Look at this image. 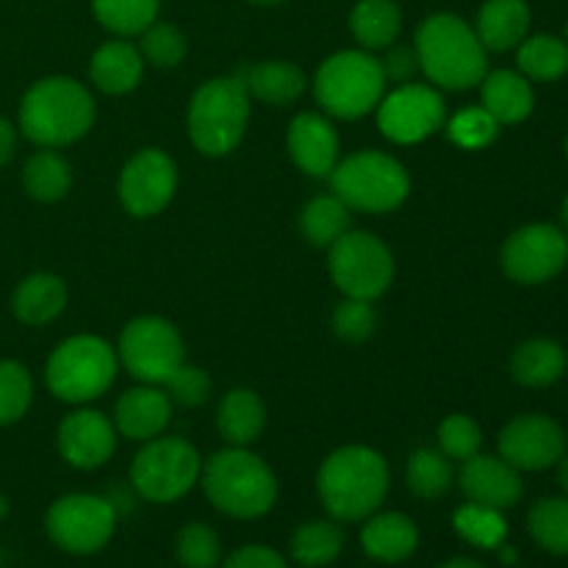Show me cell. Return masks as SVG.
I'll return each mask as SVG.
<instances>
[{
	"label": "cell",
	"mask_w": 568,
	"mask_h": 568,
	"mask_svg": "<svg viewBox=\"0 0 568 568\" xmlns=\"http://www.w3.org/2000/svg\"><path fill=\"white\" fill-rule=\"evenodd\" d=\"M161 388L166 392L170 403L181 405V408H200L211 397V377L203 366H192L183 361Z\"/></svg>",
	"instance_id": "44"
},
{
	"label": "cell",
	"mask_w": 568,
	"mask_h": 568,
	"mask_svg": "<svg viewBox=\"0 0 568 568\" xmlns=\"http://www.w3.org/2000/svg\"><path fill=\"white\" fill-rule=\"evenodd\" d=\"M200 486L209 503L231 519H261L277 503L275 471L247 447H225L203 460Z\"/></svg>",
	"instance_id": "3"
},
{
	"label": "cell",
	"mask_w": 568,
	"mask_h": 568,
	"mask_svg": "<svg viewBox=\"0 0 568 568\" xmlns=\"http://www.w3.org/2000/svg\"><path fill=\"white\" fill-rule=\"evenodd\" d=\"M349 31L361 50L392 48L403 31V11L394 0H358L349 11Z\"/></svg>",
	"instance_id": "29"
},
{
	"label": "cell",
	"mask_w": 568,
	"mask_h": 568,
	"mask_svg": "<svg viewBox=\"0 0 568 568\" xmlns=\"http://www.w3.org/2000/svg\"><path fill=\"white\" fill-rule=\"evenodd\" d=\"M120 358L116 349L100 336H70L50 353L44 383L61 403L87 405L103 397L114 383Z\"/></svg>",
	"instance_id": "7"
},
{
	"label": "cell",
	"mask_w": 568,
	"mask_h": 568,
	"mask_svg": "<svg viewBox=\"0 0 568 568\" xmlns=\"http://www.w3.org/2000/svg\"><path fill=\"white\" fill-rule=\"evenodd\" d=\"M444 120L447 105L442 92L427 83H399L377 103V128L397 144L425 142L438 128H444Z\"/></svg>",
	"instance_id": "13"
},
{
	"label": "cell",
	"mask_w": 568,
	"mask_h": 568,
	"mask_svg": "<svg viewBox=\"0 0 568 568\" xmlns=\"http://www.w3.org/2000/svg\"><path fill=\"white\" fill-rule=\"evenodd\" d=\"M361 549L377 564H403L419 549V527L397 510L372 514L361 527Z\"/></svg>",
	"instance_id": "21"
},
{
	"label": "cell",
	"mask_w": 568,
	"mask_h": 568,
	"mask_svg": "<svg viewBox=\"0 0 568 568\" xmlns=\"http://www.w3.org/2000/svg\"><path fill=\"white\" fill-rule=\"evenodd\" d=\"M530 31V6L527 0H486L477 11L475 33L483 48L494 53L519 48Z\"/></svg>",
	"instance_id": "23"
},
{
	"label": "cell",
	"mask_w": 568,
	"mask_h": 568,
	"mask_svg": "<svg viewBox=\"0 0 568 568\" xmlns=\"http://www.w3.org/2000/svg\"><path fill=\"white\" fill-rule=\"evenodd\" d=\"M499 558H503V564H516V558H519V555H516V549H510V547H499Z\"/></svg>",
	"instance_id": "50"
},
{
	"label": "cell",
	"mask_w": 568,
	"mask_h": 568,
	"mask_svg": "<svg viewBox=\"0 0 568 568\" xmlns=\"http://www.w3.org/2000/svg\"><path fill=\"white\" fill-rule=\"evenodd\" d=\"M453 527L466 544L477 549H499L508 538V521L503 510L466 503L453 514Z\"/></svg>",
	"instance_id": "36"
},
{
	"label": "cell",
	"mask_w": 568,
	"mask_h": 568,
	"mask_svg": "<svg viewBox=\"0 0 568 568\" xmlns=\"http://www.w3.org/2000/svg\"><path fill=\"white\" fill-rule=\"evenodd\" d=\"M499 122L488 114L483 105H475V109H464L460 114H455L449 120L447 133L458 148L464 150H483L497 139Z\"/></svg>",
	"instance_id": "42"
},
{
	"label": "cell",
	"mask_w": 568,
	"mask_h": 568,
	"mask_svg": "<svg viewBox=\"0 0 568 568\" xmlns=\"http://www.w3.org/2000/svg\"><path fill=\"white\" fill-rule=\"evenodd\" d=\"M178 564L183 568H220L222 541L216 530L205 521H189L175 538Z\"/></svg>",
	"instance_id": "39"
},
{
	"label": "cell",
	"mask_w": 568,
	"mask_h": 568,
	"mask_svg": "<svg viewBox=\"0 0 568 568\" xmlns=\"http://www.w3.org/2000/svg\"><path fill=\"white\" fill-rule=\"evenodd\" d=\"M33 403V377L20 361H0V427L14 425Z\"/></svg>",
	"instance_id": "40"
},
{
	"label": "cell",
	"mask_w": 568,
	"mask_h": 568,
	"mask_svg": "<svg viewBox=\"0 0 568 568\" xmlns=\"http://www.w3.org/2000/svg\"><path fill=\"white\" fill-rule=\"evenodd\" d=\"M17 148V131L6 116H0V166H6L14 155Z\"/></svg>",
	"instance_id": "47"
},
{
	"label": "cell",
	"mask_w": 568,
	"mask_h": 568,
	"mask_svg": "<svg viewBox=\"0 0 568 568\" xmlns=\"http://www.w3.org/2000/svg\"><path fill=\"white\" fill-rule=\"evenodd\" d=\"M59 453L72 469L92 471L109 464L116 449V427L105 414L92 408H78L61 419L55 433Z\"/></svg>",
	"instance_id": "17"
},
{
	"label": "cell",
	"mask_w": 568,
	"mask_h": 568,
	"mask_svg": "<svg viewBox=\"0 0 568 568\" xmlns=\"http://www.w3.org/2000/svg\"><path fill=\"white\" fill-rule=\"evenodd\" d=\"M327 266H331L333 283L344 297L369 300V303L386 294L394 281L392 250L369 231L349 227L331 247Z\"/></svg>",
	"instance_id": "11"
},
{
	"label": "cell",
	"mask_w": 568,
	"mask_h": 568,
	"mask_svg": "<svg viewBox=\"0 0 568 568\" xmlns=\"http://www.w3.org/2000/svg\"><path fill=\"white\" fill-rule=\"evenodd\" d=\"M516 61L527 81H558L568 72V44L552 33H536L519 44Z\"/></svg>",
	"instance_id": "33"
},
{
	"label": "cell",
	"mask_w": 568,
	"mask_h": 568,
	"mask_svg": "<svg viewBox=\"0 0 568 568\" xmlns=\"http://www.w3.org/2000/svg\"><path fill=\"white\" fill-rule=\"evenodd\" d=\"M67 308V283L50 272H33L17 283L11 311L28 327L50 325Z\"/></svg>",
	"instance_id": "24"
},
{
	"label": "cell",
	"mask_w": 568,
	"mask_h": 568,
	"mask_svg": "<svg viewBox=\"0 0 568 568\" xmlns=\"http://www.w3.org/2000/svg\"><path fill=\"white\" fill-rule=\"evenodd\" d=\"M178 189V166L172 155L159 148H144L125 161L116 183L122 209L136 220L161 214Z\"/></svg>",
	"instance_id": "14"
},
{
	"label": "cell",
	"mask_w": 568,
	"mask_h": 568,
	"mask_svg": "<svg viewBox=\"0 0 568 568\" xmlns=\"http://www.w3.org/2000/svg\"><path fill=\"white\" fill-rule=\"evenodd\" d=\"M331 186L349 211L388 214L397 211L410 194V178L394 155L361 150L338 161L331 172Z\"/></svg>",
	"instance_id": "8"
},
{
	"label": "cell",
	"mask_w": 568,
	"mask_h": 568,
	"mask_svg": "<svg viewBox=\"0 0 568 568\" xmlns=\"http://www.w3.org/2000/svg\"><path fill=\"white\" fill-rule=\"evenodd\" d=\"M438 568H486V566L475 558H449L447 564H442Z\"/></svg>",
	"instance_id": "48"
},
{
	"label": "cell",
	"mask_w": 568,
	"mask_h": 568,
	"mask_svg": "<svg viewBox=\"0 0 568 568\" xmlns=\"http://www.w3.org/2000/svg\"><path fill=\"white\" fill-rule=\"evenodd\" d=\"M161 0H92V14L114 37H139L159 20Z\"/></svg>",
	"instance_id": "34"
},
{
	"label": "cell",
	"mask_w": 568,
	"mask_h": 568,
	"mask_svg": "<svg viewBox=\"0 0 568 568\" xmlns=\"http://www.w3.org/2000/svg\"><path fill=\"white\" fill-rule=\"evenodd\" d=\"M566 349L552 338H530L510 355V375L527 388H547L566 372Z\"/></svg>",
	"instance_id": "28"
},
{
	"label": "cell",
	"mask_w": 568,
	"mask_h": 568,
	"mask_svg": "<svg viewBox=\"0 0 568 568\" xmlns=\"http://www.w3.org/2000/svg\"><path fill=\"white\" fill-rule=\"evenodd\" d=\"M408 491L419 499H442L455 483L453 464L438 449H416L405 466Z\"/></svg>",
	"instance_id": "35"
},
{
	"label": "cell",
	"mask_w": 568,
	"mask_h": 568,
	"mask_svg": "<svg viewBox=\"0 0 568 568\" xmlns=\"http://www.w3.org/2000/svg\"><path fill=\"white\" fill-rule=\"evenodd\" d=\"M386 92L381 59L369 50H338L314 75L316 103L336 120H361L377 109Z\"/></svg>",
	"instance_id": "6"
},
{
	"label": "cell",
	"mask_w": 568,
	"mask_h": 568,
	"mask_svg": "<svg viewBox=\"0 0 568 568\" xmlns=\"http://www.w3.org/2000/svg\"><path fill=\"white\" fill-rule=\"evenodd\" d=\"M48 538L70 555H94L109 547L116 530V510L98 494H67L44 516Z\"/></svg>",
	"instance_id": "12"
},
{
	"label": "cell",
	"mask_w": 568,
	"mask_h": 568,
	"mask_svg": "<svg viewBox=\"0 0 568 568\" xmlns=\"http://www.w3.org/2000/svg\"><path fill=\"white\" fill-rule=\"evenodd\" d=\"M333 331L342 342L361 344L377 331V314L369 300L344 297L333 311Z\"/></svg>",
	"instance_id": "43"
},
{
	"label": "cell",
	"mask_w": 568,
	"mask_h": 568,
	"mask_svg": "<svg viewBox=\"0 0 568 568\" xmlns=\"http://www.w3.org/2000/svg\"><path fill=\"white\" fill-rule=\"evenodd\" d=\"M344 549V530L336 521L314 519L294 530L288 541V555L303 568H325L336 564Z\"/></svg>",
	"instance_id": "31"
},
{
	"label": "cell",
	"mask_w": 568,
	"mask_h": 568,
	"mask_svg": "<svg viewBox=\"0 0 568 568\" xmlns=\"http://www.w3.org/2000/svg\"><path fill=\"white\" fill-rule=\"evenodd\" d=\"M483 109L499 122V125H516V122L527 120L536 105V94H532L530 81L521 72L514 70H497L486 72L483 78Z\"/></svg>",
	"instance_id": "27"
},
{
	"label": "cell",
	"mask_w": 568,
	"mask_h": 568,
	"mask_svg": "<svg viewBox=\"0 0 568 568\" xmlns=\"http://www.w3.org/2000/svg\"><path fill=\"white\" fill-rule=\"evenodd\" d=\"M6 514H9V499H6L3 494H0V519H3Z\"/></svg>",
	"instance_id": "53"
},
{
	"label": "cell",
	"mask_w": 568,
	"mask_h": 568,
	"mask_svg": "<svg viewBox=\"0 0 568 568\" xmlns=\"http://www.w3.org/2000/svg\"><path fill=\"white\" fill-rule=\"evenodd\" d=\"M564 42L568 44V26H566V37H564Z\"/></svg>",
	"instance_id": "54"
},
{
	"label": "cell",
	"mask_w": 568,
	"mask_h": 568,
	"mask_svg": "<svg viewBox=\"0 0 568 568\" xmlns=\"http://www.w3.org/2000/svg\"><path fill=\"white\" fill-rule=\"evenodd\" d=\"M144 75V59L136 44L128 39H111L94 50L89 61V78L105 94H128Z\"/></svg>",
	"instance_id": "22"
},
{
	"label": "cell",
	"mask_w": 568,
	"mask_h": 568,
	"mask_svg": "<svg viewBox=\"0 0 568 568\" xmlns=\"http://www.w3.org/2000/svg\"><path fill=\"white\" fill-rule=\"evenodd\" d=\"M286 148L300 172L311 178H331L338 164V133L325 114L303 111L288 122Z\"/></svg>",
	"instance_id": "18"
},
{
	"label": "cell",
	"mask_w": 568,
	"mask_h": 568,
	"mask_svg": "<svg viewBox=\"0 0 568 568\" xmlns=\"http://www.w3.org/2000/svg\"><path fill=\"white\" fill-rule=\"evenodd\" d=\"M116 358L139 383L164 386L186 361L181 331L164 316H136L120 333Z\"/></svg>",
	"instance_id": "10"
},
{
	"label": "cell",
	"mask_w": 568,
	"mask_h": 568,
	"mask_svg": "<svg viewBox=\"0 0 568 568\" xmlns=\"http://www.w3.org/2000/svg\"><path fill=\"white\" fill-rule=\"evenodd\" d=\"M381 67L386 83H410L419 72V55H416V48H394L388 50L386 59H381Z\"/></svg>",
	"instance_id": "46"
},
{
	"label": "cell",
	"mask_w": 568,
	"mask_h": 568,
	"mask_svg": "<svg viewBox=\"0 0 568 568\" xmlns=\"http://www.w3.org/2000/svg\"><path fill=\"white\" fill-rule=\"evenodd\" d=\"M416 55L427 81L449 92L477 87L488 72V50L477 39L475 26L449 11H438L422 22Z\"/></svg>",
	"instance_id": "4"
},
{
	"label": "cell",
	"mask_w": 568,
	"mask_h": 568,
	"mask_svg": "<svg viewBox=\"0 0 568 568\" xmlns=\"http://www.w3.org/2000/svg\"><path fill=\"white\" fill-rule=\"evenodd\" d=\"M220 568H288L286 558L266 544H247L222 560Z\"/></svg>",
	"instance_id": "45"
},
{
	"label": "cell",
	"mask_w": 568,
	"mask_h": 568,
	"mask_svg": "<svg viewBox=\"0 0 568 568\" xmlns=\"http://www.w3.org/2000/svg\"><path fill=\"white\" fill-rule=\"evenodd\" d=\"M460 491L466 494L469 503L508 510L519 505L521 494H525V483H521L519 469H514L508 460L477 453L475 458L464 460Z\"/></svg>",
	"instance_id": "19"
},
{
	"label": "cell",
	"mask_w": 568,
	"mask_h": 568,
	"mask_svg": "<svg viewBox=\"0 0 568 568\" xmlns=\"http://www.w3.org/2000/svg\"><path fill=\"white\" fill-rule=\"evenodd\" d=\"M139 53H142L144 64H153L159 70H172V67L181 64L189 53L186 37L178 26L172 22H159L144 28L139 33Z\"/></svg>",
	"instance_id": "38"
},
{
	"label": "cell",
	"mask_w": 568,
	"mask_h": 568,
	"mask_svg": "<svg viewBox=\"0 0 568 568\" xmlns=\"http://www.w3.org/2000/svg\"><path fill=\"white\" fill-rule=\"evenodd\" d=\"M94 98L70 75H50L31 83L20 100V131L39 148H67L94 125Z\"/></svg>",
	"instance_id": "2"
},
{
	"label": "cell",
	"mask_w": 568,
	"mask_h": 568,
	"mask_svg": "<svg viewBox=\"0 0 568 568\" xmlns=\"http://www.w3.org/2000/svg\"><path fill=\"white\" fill-rule=\"evenodd\" d=\"M22 186L37 203H59L70 194L72 166L53 148H42L22 166Z\"/></svg>",
	"instance_id": "30"
},
{
	"label": "cell",
	"mask_w": 568,
	"mask_h": 568,
	"mask_svg": "<svg viewBox=\"0 0 568 568\" xmlns=\"http://www.w3.org/2000/svg\"><path fill=\"white\" fill-rule=\"evenodd\" d=\"M527 530L547 552L568 555V497L538 499L527 514Z\"/></svg>",
	"instance_id": "37"
},
{
	"label": "cell",
	"mask_w": 568,
	"mask_h": 568,
	"mask_svg": "<svg viewBox=\"0 0 568 568\" xmlns=\"http://www.w3.org/2000/svg\"><path fill=\"white\" fill-rule=\"evenodd\" d=\"M250 92L239 75L205 81L189 100V142L209 159H222L242 144L250 122Z\"/></svg>",
	"instance_id": "5"
},
{
	"label": "cell",
	"mask_w": 568,
	"mask_h": 568,
	"mask_svg": "<svg viewBox=\"0 0 568 568\" xmlns=\"http://www.w3.org/2000/svg\"><path fill=\"white\" fill-rule=\"evenodd\" d=\"M392 475L372 447H342L327 455L316 475V494L333 521H364L386 503Z\"/></svg>",
	"instance_id": "1"
},
{
	"label": "cell",
	"mask_w": 568,
	"mask_h": 568,
	"mask_svg": "<svg viewBox=\"0 0 568 568\" xmlns=\"http://www.w3.org/2000/svg\"><path fill=\"white\" fill-rule=\"evenodd\" d=\"M203 458L189 442L159 436L144 442L131 464V486L148 503L170 505L186 497L200 483Z\"/></svg>",
	"instance_id": "9"
},
{
	"label": "cell",
	"mask_w": 568,
	"mask_h": 568,
	"mask_svg": "<svg viewBox=\"0 0 568 568\" xmlns=\"http://www.w3.org/2000/svg\"><path fill=\"white\" fill-rule=\"evenodd\" d=\"M353 211L336 194H320L300 211V231L314 247L331 250L349 231Z\"/></svg>",
	"instance_id": "32"
},
{
	"label": "cell",
	"mask_w": 568,
	"mask_h": 568,
	"mask_svg": "<svg viewBox=\"0 0 568 568\" xmlns=\"http://www.w3.org/2000/svg\"><path fill=\"white\" fill-rule=\"evenodd\" d=\"M566 159H568V139H566Z\"/></svg>",
	"instance_id": "55"
},
{
	"label": "cell",
	"mask_w": 568,
	"mask_h": 568,
	"mask_svg": "<svg viewBox=\"0 0 568 568\" xmlns=\"http://www.w3.org/2000/svg\"><path fill=\"white\" fill-rule=\"evenodd\" d=\"M558 483H560V488L568 494V455H564V458L558 460Z\"/></svg>",
	"instance_id": "49"
},
{
	"label": "cell",
	"mask_w": 568,
	"mask_h": 568,
	"mask_svg": "<svg viewBox=\"0 0 568 568\" xmlns=\"http://www.w3.org/2000/svg\"><path fill=\"white\" fill-rule=\"evenodd\" d=\"M438 447L449 460H469L480 453L483 430L471 416L449 414L438 425Z\"/></svg>",
	"instance_id": "41"
},
{
	"label": "cell",
	"mask_w": 568,
	"mask_h": 568,
	"mask_svg": "<svg viewBox=\"0 0 568 568\" xmlns=\"http://www.w3.org/2000/svg\"><path fill=\"white\" fill-rule=\"evenodd\" d=\"M172 416V403L161 386H142L131 388L122 394L114 405V427L120 436L131 442H150L159 438L166 430Z\"/></svg>",
	"instance_id": "20"
},
{
	"label": "cell",
	"mask_w": 568,
	"mask_h": 568,
	"mask_svg": "<svg viewBox=\"0 0 568 568\" xmlns=\"http://www.w3.org/2000/svg\"><path fill=\"white\" fill-rule=\"evenodd\" d=\"M247 3H255V6H277V3H286V0H247Z\"/></svg>",
	"instance_id": "52"
},
{
	"label": "cell",
	"mask_w": 568,
	"mask_h": 568,
	"mask_svg": "<svg viewBox=\"0 0 568 568\" xmlns=\"http://www.w3.org/2000/svg\"><path fill=\"white\" fill-rule=\"evenodd\" d=\"M568 264L566 233L555 225H527L503 247L505 275L521 286H541Z\"/></svg>",
	"instance_id": "15"
},
{
	"label": "cell",
	"mask_w": 568,
	"mask_h": 568,
	"mask_svg": "<svg viewBox=\"0 0 568 568\" xmlns=\"http://www.w3.org/2000/svg\"><path fill=\"white\" fill-rule=\"evenodd\" d=\"M236 75L244 81L250 98L261 100L266 105H292L308 89V78L294 61H261V64L244 67Z\"/></svg>",
	"instance_id": "25"
},
{
	"label": "cell",
	"mask_w": 568,
	"mask_h": 568,
	"mask_svg": "<svg viewBox=\"0 0 568 568\" xmlns=\"http://www.w3.org/2000/svg\"><path fill=\"white\" fill-rule=\"evenodd\" d=\"M566 455V433L544 414L516 416L499 433V458L519 471H541Z\"/></svg>",
	"instance_id": "16"
},
{
	"label": "cell",
	"mask_w": 568,
	"mask_h": 568,
	"mask_svg": "<svg viewBox=\"0 0 568 568\" xmlns=\"http://www.w3.org/2000/svg\"><path fill=\"white\" fill-rule=\"evenodd\" d=\"M560 222H564V227L568 231V197L564 200V209H560Z\"/></svg>",
	"instance_id": "51"
},
{
	"label": "cell",
	"mask_w": 568,
	"mask_h": 568,
	"mask_svg": "<svg viewBox=\"0 0 568 568\" xmlns=\"http://www.w3.org/2000/svg\"><path fill=\"white\" fill-rule=\"evenodd\" d=\"M266 427V405L253 388H231L216 408V430L231 447H250Z\"/></svg>",
	"instance_id": "26"
}]
</instances>
